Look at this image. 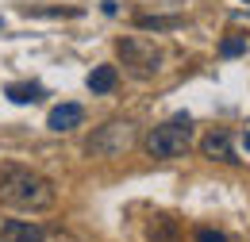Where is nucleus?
<instances>
[{"label":"nucleus","mask_w":250,"mask_h":242,"mask_svg":"<svg viewBox=\"0 0 250 242\" xmlns=\"http://www.w3.org/2000/svg\"><path fill=\"white\" fill-rule=\"evenodd\" d=\"M58 192L50 177L27 165H0V204L12 212H46L54 208Z\"/></svg>","instance_id":"obj_1"},{"label":"nucleus","mask_w":250,"mask_h":242,"mask_svg":"<svg viewBox=\"0 0 250 242\" xmlns=\"http://www.w3.org/2000/svg\"><path fill=\"white\" fill-rule=\"evenodd\" d=\"M188 146H192V120L188 116H173V120L158 123L154 131L143 139V150L150 154V158H162V161L181 158Z\"/></svg>","instance_id":"obj_2"},{"label":"nucleus","mask_w":250,"mask_h":242,"mask_svg":"<svg viewBox=\"0 0 250 242\" xmlns=\"http://www.w3.org/2000/svg\"><path fill=\"white\" fill-rule=\"evenodd\" d=\"M135 142H139V127L131 120H112V123H104V127L93 131L89 154H96V158H120V154H127Z\"/></svg>","instance_id":"obj_3"},{"label":"nucleus","mask_w":250,"mask_h":242,"mask_svg":"<svg viewBox=\"0 0 250 242\" xmlns=\"http://www.w3.org/2000/svg\"><path fill=\"white\" fill-rule=\"evenodd\" d=\"M116 54H120V61H124L135 77H154L158 69H162V50H158L150 39H143V35L120 39V42H116Z\"/></svg>","instance_id":"obj_4"},{"label":"nucleus","mask_w":250,"mask_h":242,"mask_svg":"<svg viewBox=\"0 0 250 242\" xmlns=\"http://www.w3.org/2000/svg\"><path fill=\"white\" fill-rule=\"evenodd\" d=\"M200 150H204V158H212V161H239L235 158V142H231L227 131H208L200 139Z\"/></svg>","instance_id":"obj_5"},{"label":"nucleus","mask_w":250,"mask_h":242,"mask_svg":"<svg viewBox=\"0 0 250 242\" xmlns=\"http://www.w3.org/2000/svg\"><path fill=\"white\" fill-rule=\"evenodd\" d=\"M46 231L39 223H27V219H8L0 223V242H42Z\"/></svg>","instance_id":"obj_6"},{"label":"nucleus","mask_w":250,"mask_h":242,"mask_svg":"<svg viewBox=\"0 0 250 242\" xmlns=\"http://www.w3.org/2000/svg\"><path fill=\"white\" fill-rule=\"evenodd\" d=\"M81 120H85L81 104H58V108L46 116V127H50V131H73V127H81Z\"/></svg>","instance_id":"obj_7"},{"label":"nucleus","mask_w":250,"mask_h":242,"mask_svg":"<svg viewBox=\"0 0 250 242\" xmlns=\"http://www.w3.org/2000/svg\"><path fill=\"white\" fill-rule=\"evenodd\" d=\"M146 235H150V242H177L181 239V227H177V219H169V215H154L150 227H146Z\"/></svg>","instance_id":"obj_8"},{"label":"nucleus","mask_w":250,"mask_h":242,"mask_svg":"<svg viewBox=\"0 0 250 242\" xmlns=\"http://www.w3.org/2000/svg\"><path fill=\"white\" fill-rule=\"evenodd\" d=\"M116 85H120L116 65H96L93 73H89V89H93V92H112Z\"/></svg>","instance_id":"obj_9"},{"label":"nucleus","mask_w":250,"mask_h":242,"mask_svg":"<svg viewBox=\"0 0 250 242\" xmlns=\"http://www.w3.org/2000/svg\"><path fill=\"white\" fill-rule=\"evenodd\" d=\"M8 100H16V104H35V100H42V85H35V81L8 85Z\"/></svg>","instance_id":"obj_10"},{"label":"nucleus","mask_w":250,"mask_h":242,"mask_svg":"<svg viewBox=\"0 0 250 242\" xmlns=\"http://www.w3.org/2000/svg\"><path fill=\"white\" fill-rule=\"evenodd\" d=\"M177 23H181L177 16H169V20L166 16H139V27L143 31H166V27H177Z\"/></svg>","instance_id":"obj_11"},{"label":"nucleus","mask_w":250,"mask_h":242,"mask_svg":"<svg viewBox=\"0 0 250 242\" xmlns=\"http://www.w3.org/2000/svg\"><path fill=\"white\" fill-rule=\"evenodd\" d=\"M219 54H223V58H239V54H247V39H243V35L223 39V42H219Z\"/></svg>","instance_id":"obj_12"},{"label":"nucleus","mask_w":250,"mask_h":242,"mask_svg":"<svg viewBox=\"0 0 250 242\" xmlns=\"http://www.w3.org/2000/svg\"><path fill=\"white\" fill-rule=\"evenodd\" d=\"M196 242H227V239H223L219 231H212V227H200V231H196Z\"/></svg>","instance_id":"obj_13"},{"label":"nucleus","mask_w":250,"mask_h":242,"mask_svg":"<svg viewBox=\"0 0 250 242\" xmlns=\"http://www.w3.org/2000/svg\"><path fill=\"white\" fill-rule=\"evenodd\" d=\"M243 142H247V150H250V131H247V139H243Z\"/></svg>","instance_id":"obj_14"},{"label":"nucleus","mask_w":250,"mask_h":242,"mask_svg":"<svg viewBox=\"0 0 250 242\" xmlns=\"http://www.w3.org/2000/svg\"><path fill=\"white\" fill-rule=\"evenodd\" d=\"M247 4H250V0H247Z\"/></svg>","instance_id":"obj_15"}]
</instances>
